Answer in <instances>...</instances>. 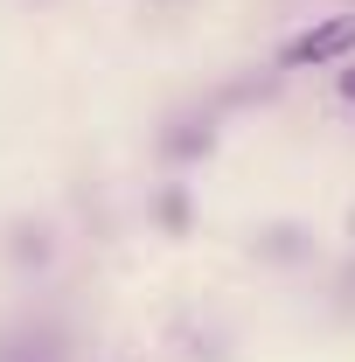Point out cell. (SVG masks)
<instances>
[{
  "mask_svg": "<svg viewBox=\"0 0 355 362\" xmlns=\"http://www.w3.org/2000/svg\"><path fill=\"white\" fill-rule=\"evenodd\" d=\"M342 49H355V14H334V21L307 28L300 42L286 49V63H293V70H307V63H327V56H342Z\"/></svg>",
  "mask_w": 355,
  "mask_h": 362,
  "instance_id": "1",
  "label": "cell"
}]
</instances>
